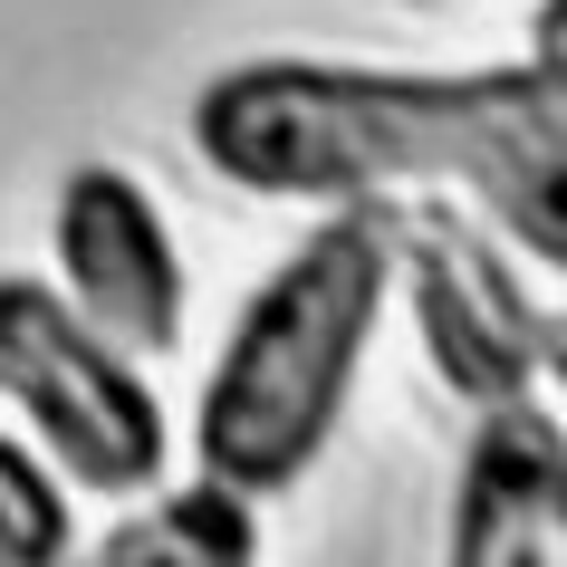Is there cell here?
Returning <instances> with one entry per match:
<instances>
[{"mask_svg": "<svg viewBox=\"0 0 567 567\" xmlns=\"http://www.w3.org/2000/svg\"><path fill=\"white\" fill-rule=\"evenodd\" d=\"M0 404L96 501H135L164 481L174 423L154 375L39 269H0Z\"/></svg>", "mask_w": 567, "mask_h": 567, "instance_id": "obj_3", "label": "cell"}, {"mask_svg": "<svg viewBox=\"0 0 567 567\" xmlns=\"http://www.w3.org/2000/svg\"><path fill=\"white\" fill-rule=\"evenodd\" d=\"M68 558H78V481L30 433H0V567H68Z\"/></svg>", "mask_w": 567, "mask_h": 567, "instance_id": "obj_8", "label": "cell"}, {"mask_svg": "<svg viewBox=\"0 0 567 567\" xmlns=\"http://www.w3.org/2000/svg\"><path fill=\"white\" fill-rule=\"evenodd\" d=\"M443 567H567V423L538 414V394L472 423Z\"/></svg>", "mask_w": 567, "mask_h": 567, "instance_id": "obj_6", "label": "cell"}, {"mask_svg": "<svg viewBox=\"0 0 567 567\" xmlns=\"http://www.w3.org/2000/svg\"><path fill=\"white\" fill-rule=\"evenodd\" d=\"M548 385L567 394V308H548Z\"/></svg>", "mask_w": 567, "mask_h": 567, "instance_id": "obj_10", "label": "cell"}, {"mask_svg": "<svg viewBox=\"0 0 567 567\" xmlns=\"http://www.w3.org/2000/svg\"><path fill=\"white\" fill-rule=\"evenodd\" d=\"M394 289L414 308L423 365L462 414H501L548 385V308L529 260L462 203H394Z\"/></svg>", "mask_w": 567, "mask_h": 567, "instance_id": "obj_4", "label": "cell"}, {"mask_svg": "<svg viewBox=\"0 0 567 567\" xmlns=\"http://www.w3.org/2000/svg\"><path fill=\"white\" fill-rule=\"evenodd\" d=\"M203 174L260 203H433L481 212L519 260L567 279V68H357L240 59L193 87Z\"/></svg>", "mask_w": 567, "mask_h": 567, "instance_id": "obj_1", "label": "cell"}, {"mask_svg": "<svg viewBox=\"0 0 567 567\" xmlns=\"http://www.w3.org/2000/svg\"><path fill=\"white\" fill-rule=\"evenodd\" d=\"M68 567H260V501L231 481H154Z\"/></svg>", "mask_w": 567, "mask_h": 567, "instance_id": "obj_7", "label": "cell"}, {"mask_svg": "<svg viewBox=\"0 0 567 567\" xmlns=\"http://www.w3.org/2000/svg\"><path fill=\"white\" fill-rule=\"evenodd\" d=\"M529 59L567 68V0H538V20H529Z\"/></svg>", "mask_w": 567, "mask_h": 567, "instance_id": "obj_9", "label": "cell"}, {"mask_svg": "<svg viewBox=\"0 0 567 567\" xmlns=\"http://www.w3.org/2000/svg\"><path fill=\"white\" fill-rule=\"evenodd\" d=\"M385 299H394V203H328V221H308L260 269V289L240 299L203 375V404H193L203 481H231L250 501L299 491L357 404Z\"/></svg>", "mask_w": 567, "mask_h": 567, "instance_id": "obj_2", "label": "cell"}, {"mask_svg": "<svg viewBox=\"0 0 567 567\" xmlns=\"http://www.w3.org/2000/svg\"><path fill=\"white\" fill-rule=\"evenodd\" d=\"M49 279H59L78 318L116 337L125 357H174L183 318H193V269H183V240L164 221L145 183L125 164H68L59 193H49Z\"/></svg>", "mask_w": 567, "mask_h": 567, "instance_id": "obj_5", "label": "cell"}]
</instances>
